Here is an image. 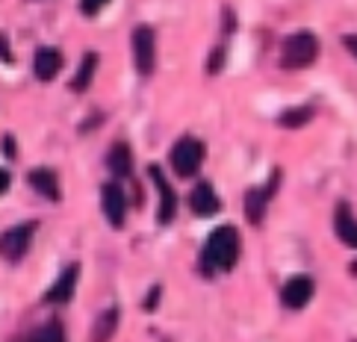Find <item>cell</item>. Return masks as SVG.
<instances>
[{"instance_id": "6da1fadb", "label": "cell", "mask_w": 357, "mask_h": 342, "mask_svg": "<svg viewBox=\"0 0 357 342\" xmlns=\"http://www.w3.org/2000/svg\"><path fill=\"white\" fill-rule=\"evenodd\" d=\"M239 260V233L231 224L215 227L207 239V248H204L201 257V272L213 274V272H231Z\"/></svg>"}, {"instance_id": "7a4b0ae2", "label": "cell", "mask_w": 357, "mask_h": 342, "mask_svg": "<svg viewBox=\"0 0 357 342\" xmlns=\"http://www.w3.org/2000/svg\"><path fill=\"white\" fill-rule=\"evenodd\" d=\"M316 56H319V42H316V36L307 33V30L292 33L289 39L284 42V47H280V65L289 68V71L313 65Z\"/></svg>"}, {"instance_id": "3957f363", "label": "cell", "mask_w": 357, "mask_h": 342, "mask_svg": "<svg viewBox=\"0 0 357 342\" xmlns=\"http://www.w3.org/2000/svg\"><path fill=\"white\" fill-rule=\"evenodd\" d=\"M201 162H204V145L198 142V139L186 136V139H181V142L174 145L172 166H174V171L181 177H192L201 169Z\"/></svg>"}, {"instance_id": "277c9868", "label": "cell", "mask_w": 357, "mask_h": 342, "mask_svg": "<svg viewBox=\"0 0 357 342\" xmlns=\"http://www.w3.org/2000/svg\"><path fill=\"white\" fill-rule=\"evenodd\" d=\"M133 62L142 77H148L157 65V39H154V30L145 27V24L133 30Z\"/></svg>"}, {"instance_id": "5b68a950", "label": "cell", "mask_w": 357, "mask_h": 342, "mask_svg": "<svg viewBox=\"0 0 357 342\" xmlns=\"http://www.w3.org/2000/svg\"><path fill=\"white\" fill-rule=\"evenodd\" d=\"M33 233H36V224H15L12 231H6L3 236H0V254H3L6 260H21L24 254L30 251V242H33Z\"/></svg>"}, {"instance_id": "8992f818", "label": "cell", "mask_w": 357, "mask_h": 342, "mask_svg": "<svg viewBox=\"0 0 357 342\" xmlns=\"http://www.w3.org/2000/svg\"><path fill=\"white\" fill-rule=\"evenodd\" d=\"M313 289H316L313 277L296 274L284 283V289H280V301H284L287 310H301V307H307V301L313 298Z\"/></svg>"}, {"instance_id": "52a82bcc", "label": "cell", "mask_w": 357, "mask_h": 342, "mask_svg": "<svg viewBox=\"0 0 357 342\" xmlns=\"http://www.w3.org/2000/svg\"><path fill=\"white\" fill-rule=\"evenodd\" d=\"M275 186H278V171L272 174V180L269 186H254L245 192V219L251 224H260L263 221V215H266V207H269V198L275 192Z\"/></svg>"}, {"instance_id": "ba28073f", "label": "cell", "mask_w": 357, "mask_h": 342, "mask_svg": "<svg viewBox=\"0 0 357 342\" xmlns=\"http://www.w3.org/2000/svg\"><path fill=\"white\" fill-rule=\"evenodd\" d=\"M148 171H151V180H154V186H157V195H160V215H157V219H160V224H169L174 219V210H177L174 189H172L169 177L162 174L160 166H151Z\"/></svg>"}, {"instance_id": "9c48e42d", "label": "cell", "mask_w": 357, "mask_h": 342, "mask_svg": "<svg viewBox=\"0 0 357 342\" xmlns=\"http://www.w3.org/2000/svg\"><path fill=\"white\" fill-rule=\"evenodd\" d=\"M100 207H104V215L107 221L116 227H124V215H127V201H124V192L116 186V183H107L100 189Z\"/></svg>"}, {"instance_id": "30bf717a", "label": "cell", "mask_w": 357, "mask_h": 342, "mask_svg": "<svg viewBox=\"0 0 357 342\" xmlns=\"http://www.w3.org/2000/svg\"><path fill=\"white\" fill-rule=\"evenodd\" d=\"M62 68V54L56 47H39L36 50V59H33V71L39 80H54Z\"/></svg>"}, {"instance_id": "8fae6325", "label": "cell", "mask_w": 357, "mask_h": 342, "mask_svg": "<svg viewBox=\"0 0 357 342\" xmlns=\"http://www.w3.org/2000/svg\"><path fill=\"white\" fill-rule=\"evenodd\" d=\"M189 207H192L195 215H215L219 212V195H215V189L210 183H198L192 189V195H189Z\"/></svg>"}, {"instance_id": "7c38bea8", "label": "cell", "mask_w": 357, "mask_h": 342, "mask_svg": "<svg viewBox=\"0 0 357 342\" xmlns=\"http://www.w3.org/2000/svg\"><path fill=\"white\" fill-rule=\"evenodd\" d=\"M334 231H337L342 245L357 248V219H354V212H351L349 204L337 207V212H334Z\"/></svg>"}, {"instance_id": "4fadbf2b", "label": "cell", "mask_w": 357, "mask_h": 342, "mask_svg": "<svg viewBox=\"0 0 357 342\" xmlns=\"http://www.w3.org/2000/svg\"><path fill=\"white\" fill-rule=\"evenodd\" d=\"M74 286H77V265H68V269L56 277V283L47 289L45 301H50V304H66L74 295Z\"/></svg>"}, {"instance_id": "5bb4252c", "label": "cell", "mask_w": 357, "mask_h": 342, "mask_svg": "<svg viewBox=\"0 0 357 342\" xmlns=\"http://www.w3.org/2000/svg\"><path fill=\"white\" fill-rule=\"evenodd\" d=\"M30 186L36 189L39 195H45L47 201H56L59 198V180L50 169H33L30 171Z\"/></svg>"}, {"instance_id": "9a60e30c", "label": "cell", "mask_w": 357, "mask_h": 342, "mask_svg": "<svg viewBox=\"0 0 357 342\" xmlns=\"http://www.w3.org/2000/svg\"><path fill=\"white\" fill-rule=\"evenodd\" d=\"M109 171L116 177H130V171H133V154H130V148H127L124 142H119L116 148L109 150Z\"/></svg>"}, {"instance_id": "2e32d148", "label": "cell", "mask_w": 357, "mask_h": 342, "mask_svg": "<svg viewBox=\"0 0 357 342\" xmlns=\"http://www.w3.org/2000/svg\"><path fill=\"white\" fill-rule=\"evenodd\" d=\"M95 68H98V54H95V50H89V54L83 56V62H80L77 74H74V80H71L74 92H83V88H89V83H92V77H95Z\"/></svg>"}, {"instance_id": "e0dca14e", "label": "cell", "mask_w": 357, "mask_h": 342, "mask_svg": "<svg viewBox=\"0 0 357 342\" xmlns=\"http://www.w3.org/2000/svg\"><path fill=\"white\" fill-rule=\"evenodd\" d=\"M310 118H313V107H292L287 112H280L278 124L280 127H287V130H296V127H304Z\"/></svg>"}, {"instance_id": "ac0fdd59", "label": "cell", "mask_w": 357, "mask_h": 342, "mask_svg": "<svg viewBox=\"0 0 357 342\" xmlns=\"http://www.w3.org/2000/svg\"><path fill=\"white\" fill-rule=\"evenodd\" d=\"M116 325H119V313L116 310H104L100 319L95 325V339L92 342H109L112 334H116Z\"/></svg>"}, {"instance_id": "d6986e66", "label": "cell", "mask_w": 357, "mask_h": 342, "mask_svg": "<svg viewBox=\"0 0 357 342\" xmlns=\"http://www.w3.org/2000/svg\"><path fill=\"white\" fill-rule=\"evenodd\" d=\"M36 342H66V331H62L59 322H47L39 334H36Z\"/></svg>"}, {"instance_id": "ffe728a7", "label": "cell", "mask_w": 357, "mask_h": 342, "mask_svg": "<svg viewBox=\"0 0 357 342\" xmlns=\"http://www.w3.org/2000/svg\"><path fill=\"white\" fill-rule=\"evenodd\" d=\"M109 0H80V12L83 15H98L100 6H107Z\"/></svg>"}, {"instance_id": "44dd1931", "label": "cell", "mask_w": 357, "mask_h": 342, "mask_svg": "<svg viewBox=\"0 0 357 342\" xmlns=\"http://www.w3.org/2000/svg\"><path fill=\"white\" fill-rule=\"evenodd\" d=\"M222 62H225V47H215L213 56H210V62H207V71H210V74H219V71H222Z\"/></svg>"}, {"instance_id": "7402d4cb", "label": "cell", "mask_w": 357, "mask_h": 342, "mask_svg": "<svg viewBox=\"0 0 357 342\" xmlns=\"http://www.w3.org/2000/svg\"><path fill=\"white\" fill-rule=\"evenodd\" d=\"M154 304H160V286H151L148 301H145V310H154Z\"/></svg>"}, {"instance_id": "603a6c76", "label": "cell", "mask_w": 357, "mask_h": 342, "mask_svg": "<svg viewBox=\"0 0 357 342\" xmlns=\"http://www.w3.org/2000/svg\"><path fill=\"white\" fill-rule=\"evenodd\" d=\"M342 45H346L349 54L357 59V36H354V33H351V36H342Z\"/></svg>"}, {"instance_id": "cb8c5ba5", "label": "cell", "mask_w": 357, "mask_h": 342, "mask_svg": "<svg viewBox=\"0 0 357 342\" xmlns=\"http://www.w3.org/2000/svg\"><path fill=\"white\" fill-rule=\"evenodd\" d=\"M0 62H12V54H9V45H6V36H0Z\"/></svg>"}, {"instance_id": "d4e9b609", "label": "cell", "mask_w": 357, "mask_h": 342, "mask_svg": "<svg viewBox=\"0 0 357 342\" xmlns=\"http://www.w3.org/2000/svg\"><path fill=\"white\" fill-rule=\"evenodd\" d=\"M6 189H9V171H3V169H0V195H3Z\"/></svg>"}, {"instance_id": "484cf974", "label": "cell", "mask_w": 357, "mask_h": 342, "mask_svg": "<svg viewBox=\"0 0 357 342\" xmlns=\"http://www.w3.org/2000/svg\"><path fill=\"white\" fill-rule=\"evenodd\" d=\"M3 145H6V157H15V148H12V139L9 136L3 139Z\"/></svg>"}]
</instances>
